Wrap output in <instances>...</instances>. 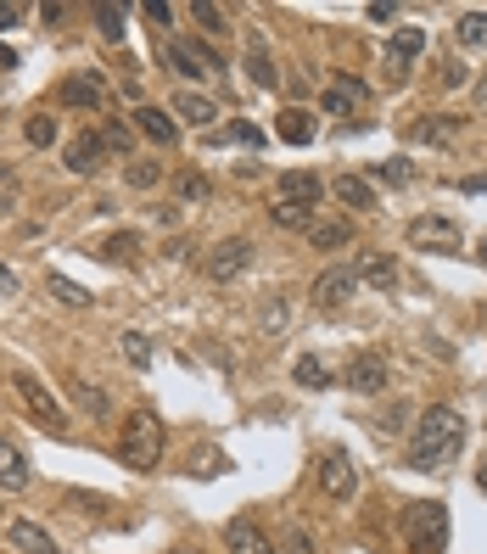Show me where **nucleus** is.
<instances>
[{
  "label": "nucleus",
  "mask_w": 487,
  "mask_h": 554,
  "mask_svg": "<svg viewBox=\"0 0 487 554\" xmlns=\"http://www.w3.org/2000/svg\"><path fill=\"white\" fill-rule=\"evenodd\" d=\"M12 386H17V398L28 403V414H34L40 426H51V432H68V409H62V403L51 398V386H45L40 375H17Z\"/></svg>",
  "instance_id": "nucleus-6"
},
{
  "label": "nucleus",
  "mask_w": 487,
  "mask_h": 554,
  "mask_svg": "<svg viewBox=\"0 0 487 554\" xmlns=\"http://www.w3.org/2000/svg\"><path fill=\"white\" fill-rule=\"evenodd\" d=\"M162 448H169V432H162L157 409H129L123 442H118L123 465H129V471H157V465H162Z\"/></svg>",
  "instance_id": "nucleus-2"
},
{
  "label": "nucleus",
  "mask_w": 487,
  "mask_h": 554,
  "mask_svg": "<svg viewBox=\"0 0 487 554\" xmlns=\"http://www.w3.org/2000/svg\"><path fill=\"white\" fill-rule=\"evenodd\" d=\"M280 554H319V543L308 538V527H297V520H291V527L280 532Z\"/></svg>",
  "instance_id": "nucleus-37"
},
{
  "label": "nucleus",
  "mask_w": 487,
  "mask_h": 554,
  "mask_svg": "<svg viewBox=\"0 0 487 554\" xmlns=\"http://www.w3.org/2000/svg\"><path fill=\"white\" fill-rule=\"evenodd\" d=\"M353 291H359V275H353V264H336V269H325V275L308 286V297H314L319 308H342Z\"/></svg>",
  "instance_id": "nucleus-11"
},
{
  "label": "nucleus",
  "mask_w": 487,
  "mask_h": 554,
  "mask_svg": "<svg viewBox=\"0 0 487 554\" xmlns=\"http://www.w3.org/2000/svg\"><path fill=\"white\" fill-rule=\"evenodd\" d=\"M453 129H460V118H437V112H426V118H414L409 135H414L420 146H443V141H453Z\"/></svg>",
  "instance_id": "nucleus-25"
},
{
  "label": "nucleus",
  "mask_w": 487,
  "mask_h": 554,
  "mask_svg": "<svg viewBox=\"0 0 487 554\" xmlns=\"http://www.w3.org/2000/svg\"><path fill=\"white\" fill-rule=\"evenodd\" d=\"M190 471H197V476H224V471H230V460H224V453H213V448H202L197 460H190Z\"/></svg>",
  "instance_id": "nucleus-44"
},
{
  "label": "nucleus",
  "mask_w": 487,
  "mask_h": 554,
  "mask_svg": "<svg viewBox=\"0 0 487 554\" xmlns=\"http://www.w3.org/2000/svg\"><path fill=\"white\" fill-rule=\"evenodd\" d=\"M393 381V364H386V353H353L347 370H342V386H353V393H381V386Z\"/></svg>",
  "instance_id": "nucleus-8"
},
{
  "label": "nucleus",
  "mask_w": 487,
  "mask_h": 554,
  "mask_svg": "<svg viewBox=\"0 0 487 554\" xmlns=\"http://www.w3.org/2000/svg\"><path fill=\"white\" fill-rule=\"evenodd\" d=\"M151 23H174V6H169V0H146V6H141Z\"/></svg>",
  "instance_id": "nucleus-45"
},
{
  "label": "nucleus",
  "mask_w": 487,
  "mask_h": 554,
  "mask_svg": "<svg viewBox=\"0 0 487 554\" xmlns=\"http://www.w3.org/2000/svg\"><path fill=\"white\" fill-rule=\"evenodd\" d=\"M404 241L420 247V252H448L453 241H460V224H453L448 213H420V219H409Z\"/></svg>",
  "instance_id": "nucleus-7"
},
{
  "label": "nucleus",
  "mask_w": 487,
  "mask_h": 554,
  "mask_svg": "<svg viewBox=\"0 0 487 554\" xmlns=\"http://www.w3.org/2000/svg\"><path fill=\"white\" fill-rule=\"evenodd\" d=\"M465 84V68L460 62H443V90H460Z\"/></svg>",
  "instance_id": "nucleus-47"
},
{
  "label": "nucleus",
  "mask_w": 487,
  "mask_h": 554,
  "mask_svg": "<svg viewBox=\"0 0 487 554\" xmlns=\"http://www.w3.org/2000/svg\"><path fill=\"white\" fill-rule=\"evenodd\" d=\"M12 291H17V275H12L6 264H0V297H12Z\"/></svg>",
  "instance_id": "nucleus-51"
},
{
  "label": "nucleus",
  "mask_w": 487,
  "mask_h": 554,
  "mask_svg": "<svg viewBox=\"0 0 487 554\" xmlns=\"http://www.w3.org/2000/svg\"><path fill=\"white\" fill-rule=\"evenodd\" d=\"M169 73H180V79H208V73H219L224 62H219V51L213 45H202V40H169Z\"/></svg>",
  "instance_id": "nucleus-5"
},
{
  "label": "nucleus",
  "mask_w": 487,
  "mask_h": 554,
  "mask_svg": "<svg viewBox=\"0 0 487 554\" xmlns=\"http://www.w3.org/2000/svg\"><path fill=\"white\" fill-rule=\"evenodd\" d=\"M102 129H84V135L68 141V151H62V162H68V174H95L102 169Z\"/></svg>",
  "instance_id": "nucleus-14"
},
{
  "label": "nucleus",
  "mask_w": 487,
  "mask_h": 554,
  "mask_svg": "<svg viewBox=\"0 0 487 554\" xmlns=\"http://www.w3.org/2000/svg\"><path fill=\"white\" fill-rule=\"evenodd\" d=\"M247 264H252V241H247V236H230V241H219V247L208 252V275H213V280H236Z\"/></svg>",
  "instance_id": "nucleus-12"
},
{
  "label": "nucleus",
  "mask_w": 487,
  "mask_h": 554,
  "mask_svg": "<svg viewBox=\"0 0 487 554\" xmlns=\"http://www.w3.org/2000/svg\"><path fill=\"white\" fill-rule=\"evenodd\" d=\"M224 549H230V554H280V543L258 527L252 515H236L230 527H224Z\"/></svg>",
  "instance_id": "nucleus-9"
},
{
  "label": "nucleus",
  "mask_w": 487,
  "mask_h": 554,
  "mask_svg": "<svg viewBox=\"0 0 487 554\" xmlns=\"http://www.w3.org/2000/svg\"><path fill=\"white\" fill-rule=\"evenodd\" d=\"M365 102H370V84L353 79V73H336L331 84H325V95H319V107L336 112V118H353V107H365Z\"/></svg>",
  "instance_id": "nucleus-10"
},
{
  "label": "nucleus",
  "mask_w": 487,
  "mask_h": 554,
  "mask_svg": "<svg viewBox=\"0 0 487 554\" xmlns=\"http://www.w3.org/2000/svg\"><path fill=\"white\" fill-rule=\"evenodd\" d=\"M319 197H325V180H319V174H308V169H286V174H280V202H308V208H319Z\"/></svg>",
  "instance_id": "nucleus-19"
},
{
  "label": "nucleus",
  "mask_w": 487,
  "mask_h": 554,
  "mask_svg": "<svg viewBox=\"0 0 487 554\" xmlns=\"http://www.w3.org/2000/svg\"><path fill=\"white\" fill-rule=\"evenodd\" d=\"M28 481H34L28 476V453L12 437H0V493H23Z\"/></svg>",
  "instance_id": "nucleus-18"
},
{
  "label": "nucleus",
  "mask_w": 487,
  "mask_h": 554,
  "mask_svg": "<svg viewBox=\"0 0 487 554\" xmlns=\"http://www.w3.org/2000/svg\"><path fill=\"white\" fill-rule=\"evenodd\" d=\"M219 146H264V129H258V123H224L219 129Z\"/></svg>",
  "instance_id": "nucleus-32"
},
{
  "label": "nucleus",
  "mask_w": 487,
  "mask_h": 554,
  "mask_svg": "<svg viewBox=\"0 0 487 554\" xmlns=\"http://www.w3.org/2000/svg\"><path fill=\"white\" fill-rule=\"evenodd\" d=\"M17 202H23V190H17V174L6 169V162H0V219H6V213H17Z\"/></svg>",
  "instance_id": "nucleus-40"
},
{
  "label": "nucleus",
  "mask_w": 487,
  "mask_h": 554,
  "mask_svg": "<svg viewBox=\"0 0 487 554\" xmlns=\"http://www.w3.org/2000/svg\"><path fill=\"white\" fill-rule=\"evenodd\" d=\"M90 17H95V28H102V40H123V23H129V6H118V0H95L90 6Z\"/></svg>",
  "instance_id": "nucleus-24"
},
{
  "label": "nucleus",
  "mask_w": 487,
  "mask_h": 554,
  "mask_svg": "<svg viewBox=\"0 0 487 554\" xmlns=\"http://www.w3.org/2000/svg\"><path fill=\"white\" fill-rule=\"evenodd\" d=\"M353 275H359V286L398 291V264H393L386 252H359V258H353Z\"/></svg>",
  "instance_id": "nucleus-15"
},
{
  "label": "nucleus",
  "mask_w": 487,
  "mask_h": 554,
  "mask_svg": "<svg viewBox=\"0 0 487 554\" xmlns=\"http://www.w3.org/2000/svg\"><path fill=\"white\" fill-rule=\"evenodd\" d=\"M404 549L409 554H443L448 549V510L437 499L404 504Z\"/></svg>",
  "instance_id": "nucleus-3"
},
{
  "label": "nucleus",
  "mask_w": 487,
  "mask_h": 554,
  "mask_svg": "<svg viewBox=\"0 0 487 554\" xmlns=\"http://www.w3.org/2000/svg\"><path fill=\"white\" fill-rule=\"evenodd\" d=\"M40 17H45V23H62V17H68V6H62V0H45Z\"/></svg>",
  "instance_id": "nucleus-50"
},
{
  "label": "nucleus",
  "mask_w": 487,
  "mask_h": 554,
  "mask_svg": "<svg viewBox=\"0 0 487 554\" xmlns=\"http://www.w3.org/2000/svg\"><path fill=\"white\" fill-rule=\"evenodd\" d=\"M460 190H471V197H482V190H487V174H471V180H460Z\"/></svg>",
  "instance_id": "nucleus-52"
},
{
  "label": "nucleus",
  "mask_w": 487,
  "mask_h": 554,
  "mask_svg": "<svg viewBox=\"0 0 487 554\" xmlns=\"http://www.w3.org/2000/svg\"><path fill=\"white\" fill-rule=\"evenodd\" d=\"M476 95H482V102H487V79H482V84H476Z\"/></svg>",
  "instance_id": "nucleus-55"
},
{
  "label": "nucleus",
  "mask_w": 487,
  "mask_h": 554,
  "mask_svg": "<svg viewBox=\"0 0 487 554\" xmlns=\"http://www.w3.org/2000/svg\"><path fill=\"white\" fill-rule=\"evenodd\" d=\"M476 258H482V269H487V236H482V241H476Z\"/></svg>",
  "instance_id": "nucleus-53"
},
{
  "label": "nucleus",
  "mask_w": 487,
  "mask_h": 554,
  "mask_svg": "<svg viewBox=\"0 0 487 554\" xmlns=\"http://www.w3.org/2000/svg\"><path fill=\"white\" fill-rule=\"evenodd\" d=\"M319 493L325 499H353L359 493V465L347 448H325L319 453Z\"/></svg>",
  "instance_id": "nucleus-4"
},
{
  "label": "nucleus",
  "mask_w": 487,
  "mask_h": 554,
  "mask_svg": "<svg viewBox=\"0 0 487 554\" xmlns=\"http://www.w3.org/2000/svg\"><path fill=\"white\" fill-rule=\"evenodd\" d=\"M123 358H129L135 370H146V364H151V342H146L141 331H123Z\"/></svg>",
  "instance_id": "nucleus-39"
},
{
  "label": "nucleus",
  "mask_w": 487,
  "mask_h": 554,
  "mask_svg": "<svg viewBox=\"0 0 487 554\" xmlns=\"http://www.w3.org/2000/svg\"><path fill=\"white\" fill-rule=\"evenodd\" d=\"M45 286H51V297H56V303H68V308H90V291H79L68 275H51Z\"/></svg>",
  "instance_id": "nucleus-35"
},
{
  "label": "nucleus",
  "mask_w": 487,
  "mask_h": 554,
  "mask_svg": "<svg viewBox=\"0 0 487 554\" xmlns=\"http://www.w3.org/2000/svg\"><path fill=\"white\" fill-rule=\"evenodd\" d=\"M460 40L476 45V51H487V12H465L460 17Z\"/></svg>",
  "instance_id": "nucleus-38"
},
{
  "label": "nucleus",
  "mask_w": 487,
  "mask_h": 554,
  "mask_svg": "<svg viewBox=\"0 0 487 554\" xmlns=\"http://www.w3.org/2000/svg\"><path fill=\"white\" fill-rule=\"evenodd\" d=\"M308 241H314V247H325V252H336V247H347V241H353V224H336V219H325V224H319V219H314Z\"/></svg>",
  "instance_id": "nucleus-30"
},
{
  "label": "nucleus",
  "mask_w": 487,
  "mask_h": 554,
  "mask_svg": "<svg viewBox=\"0 0 487 554\" xmlns=\"http://www.w3.org/2000/svg\"><path fill=\"white\" fill-rule=\"evenodd\" d=\"M162 180V162L157 157H135V162H129V185H135V190H151Z\"/></svg>",
  "instance_id": "nucleus-36"
},
{
  "label": "nucleus",
  "mask_w": 487,
  "mask_h": 554,
  "mask_svg": "<svg viewBox=\"0 0 487 554\" xmlns=\"http://www.w3.org/2000/svg\"><path fill=\"white\" fill-rule=\"evenodd\" d=\"M174 112H180V123H190V129H208V123L219 118V107L208 102V95H197V90H180V95H174Z\"/></svg>",
  "instance_id": "nucleus-23"
},
{
  "label": "nucleus",
  "mask_w": 487,
  "mask_h": 554,
  "mask_svg": "<svg viewBox=\"0 0 487 554\" xmlns=\"http://www.w3.org/2000/svg\"><path fill=\"white\" fill-rule=\"evenodd\" d=\"M247 79H252V84H264V90H275V84H280V68H275L269 45L258 40V34L247 40Z\"/></svg>",
  "instance_id": "nucleus-21"
},
{
  "label": "nucleus",
  "mask_w": 487,
  "mask_h": 554,
  "mask_svg": "<svg viewBox=\"0 0 487 554\" xmlns=\"http://www.w3.org/2000/svg\"><path fill=\"white\" fill-rule=\"evenodd\" d=\"M73 510H107V499H95V493H68Z\"/></svg>",
  "instance_id": "nucleus-49"
},
{
  "label": "nucleus",
  "mask_w": 487,
  "mask_h": 554,
  "mask_svg": "<svg viewBox=\"0 0 487 554\" xmlns=\"http://www.w3.org/2000/svg\"><path fill=\"white\" fill-rule=\"evenodd\" d=\"M269 219L280 224V230H314V208L308 202H275Z\"/></svg>",
  "instance_id": "nucleus-29"
},
{
  "label": "nucleus",
  "mask_w": 487,
  "mask_h": 554,
  "mask_svg": "<svg viewBox=\"0 0 487 554\" xmlns=\"http://www.w3.org/2000/svg\"><path fill=\"white\" fill-rule=\"evenodd\" d=\"M275 135H280L286 146H308V141H314V118H308L303 107H291V112H280V123H275Z\"/></svg>",
  "instance_id": "nucleus-27"
},
{
  "label": "nucleus",
  "mask_w": 487,
  "mask_h": 554,
  "mask_svg": "<svg viewBox=\"0 0 487 554\" xmlns=\"http://www.w3.org/2000/svg\"><path fill=\"white\" fill-rule=\"evenodd\" d=\"M190 17H197L202 28H208V34H230V17H224V6H213V0H197V6H190Z\"/></svg>",
  "instance_id": "nucleus-33"
},
{
  "label": "nucleus",
  "mask_w": 487,
  "mask_h": 554,
  "mask_svg": "<svg viewBox=\"0 0 487 554\" xmlns=\"http://www.w3.org/2000/svg\"><path fill=\"white\" fill-rule=\"evenodd\" d=\"M174 197L180 202H213V185H208V174H174Z\"/></svg>",
  "instance_id": "nucleus-31"
},
{
  "label": "nucleus",
  "mask_w": 487,
  "mask_h": 554,
  "mask_svg": "<svg viewBox=\"0 0 487 554\" xmlns=\"http://www.w3.org/2000/svg\"><path fill=\"white\" fill-rule=\"evenodd\" d=\"M135 247H141L135 236H107V241H102V247H95V252H102V258H107V264H123V258H135Z\"/></svg>",
  "instance_id": "nucleus-41"
},
{
  "label": "nucleus",
  "mask_w": 487,
  "mask_h": 554,
  "mask_svg": "<svg viewBox=\"0 0 487 554\" xmlns=\"http://www.w3.org/2000/svg\"><path fill=\"white\" fill-rule=\"evenodd\" d=\"M375 180H386V185H409V180H414V162H404V157L375 162Z\"/></svg>",
  "instance_id": "nucleus-42"
},
{
  "label": "nucleus",
  "mask_w": 487,
  "mask_h": 554,
  "mask_svg": "<svg viewBox=\"0 0 487 554\" xmlns=\"http://www.w3.org/2000/svg\"><path fill=\"white\" fill-rule=\"evenodd\" d=\"M404 420H409V403H393V409H386V414H381V432H398V426H404Z\"/></svg>",
  "instance_id": "nucleus-46"
},
{
  "label": "nucleus",
  "mask_w": 487,
  "mask_h": 554,
  "mask_svg": "<svg viewBox=\"0 0 487 554\" xmlns=\"http://www.w3.org/2000/svg\"><path fill=\"white\" fill-rule=\"evenodd\" d=\"M56 102H62V107H84V112H102V102H107V84L95 79V73H73V79H62Z\"/></svg>",
  "instance_id": "nucleus-13"
},
{
  "label": "nucleus",
  "mask_w": 487,
  "mask_h": 554,
  "mask_svg": "<svg viewBox=\"0 0 487 554\" xmlns=\"http://www.w3.org/2000/svg\"><path fill=\"white\" fill-rule=\"evenodd\" d=\"M174 554H197V549H174Z\"/></svg>",
  "instance_id": "nucleus-56"
},
{
  "label": "nucleus",
  "mask_w": 487,
  "mask_h": 554,
  "mask_svg": "<svg viewBox=\"0 0 487 554\" xmlns=\"http://www.w3.org/2000/svg\"><path fill=\"white\" fill-rule=\"evenodd\" d=\"M291 381L303 386V393H325L331 386V370H325V358H314V353H303L297 364H291Z\"/></svg>",
  "instance_id": "nucleus-26"
},
{
  "label": "nucleus",
  "mask_w": 487,
  "mask_h": 554,
  "mask_svg": "<svg viewBox=\"0 0 487 554\" xmlns=\"http://www.w3.org/2000/svg\"><path fill=\"white\" fill-rule=\"evenodd\" d=\"M23 141L45 151V146L56 141V118H51V112H34V118H28V123H23Z\"/></svg>",
  "instance_id": "nucleus-34"
},
{
  "label": "nucleus",
  "mask_w": 487,
  "mask_h": 554,
  "mask_svg": "<svg viewBox=\"0 0 487 554\" xmlns=\"http://www.w3.org/2000/svg\"><path fill=\"white\" fill-rule=\"evenodd\" d=\"M476 487H482V493H487V465H482V471H476Z\"/></svg>",
  "instance_id": "nucleus-54"
},
{
  "label": "nucleus",
  "mask_w": 487,
  "mask_h": 554,
  "mask_svg": "<svg viewBox=\"0 0 487 554\" xmlns=\"http://www.w3.org/2000/svg\"><path fill=\"white\" fill-rule=\"evenodd\" d=\"M102 146L118 151V157H135V141H129V129H123V123H107V129H102Z\"/></svg>",
  "instance_id": "nucleus-43"
},
{
  "label": "nucleus",
  "mask_w": 487,
  "mask_h": 554,
  "mask_svg": "<svg viewBox=\"0 0 487 554\" xmlns=\"http://www.w3.org/2000/svg\"><path fill=\"white\" fill-rule=\"evenodd\" d=\"M73 403H79L84 414H95V420H107V414H112V398H107V393H102V386H95V381H84V375L73 381Z\"/></svg>",
  "instance_id": "nucleus-28"
},
{
  "label": "nucleus",
  "mask_w": 487,
  "mask_h": 554,
  "mask_svg": "<svg viewBox=\"0 0 487 554\" xmlns=\"http://www.w3.org/2000/svg\"><path fill=\"white\" fill-rule=\"evenodd\" d=\"M465 448V420H460V409H448V403H432L426 414H420V426H414V437H409V471H426V476H437L453 453Z\"/></svg>",
  "instance_id": "nucleus-1"
},
{
  "label": "nucleus",
  "mask_w": 487,
  "mask_h": 554,
  "mask_svg": "<svg viewBox=\"0 0 487 554\" xmlns=\"http://www.w3.org/2000/svg\"><path fill=\"white\" fill-rule=\"evenodd\" d=\"M6 538H12L23 554H62L56 538L40 527V520H28V515H12V520H6Z\"/></svg>",
  "instance_id": "nucleus-16"
},
{
  "label": "nucleus",
  "mask_w": 487,
  "mask_h": 554,
  "mask_svg": "<svg viewBox=\"0 0 487 554\" xmlns=\"http://www.w3.org/2000/svg\"><path fill=\"white\" fill-rule=\"evenodd\" d=\"M17 17H23V6H12V0H0V34H6V28H17Z\"/></svg>",
  "instance_id": "nucleus-48"
},
{
  "label": "nucleus",
  "mask_w": 487,
  "mask_h": 554,
  "mask_svg": "<svg viewBox=\"0 0 487 554\" xmlns=\"http://www.w3.org/2000/svg\"><path fill=\"white\" fill-rule=\"evenodd\" d=\"M420 51H426V34H420V28H398L393 45H386V73L404 79V73L414 68V56H420Z\"/></svg>",
  "instance_id": "nucleus-17"
},
{
  "label": "nucleus",
  "mask_w": 487,
  "mask_h": 554,
  "mask_svg": "<svg viewBox=\"0 0 487 554\" xmlns=\"http://www.w3.org/2000/svg\"><path fill=\"white\" fill-rule=\"evenodd\" d=\"M331 190H336V202H347L353 213H375V208H381V202H375V190H370V180H359V174H342Z\"/></svg>",
  "instance_id": "nucleus-22"
},
{
  "label": "nucleus",
  "mask_w": 487,
  "mask_h": 554,
  "mask_svg": "<svg viewBox=\"0 0 487 554\" xmlns=\"http://www.w3.org/2000/svg\"><path fill=\"white\" fill-rule=\"evenodd\" d=\"M135 123H141V135H151L157 146H174V141H180V123L162 112V107H151V102L135 107Z\"/></svg>",
  "instance_id": "nucleus-20"
}]
</instances>
